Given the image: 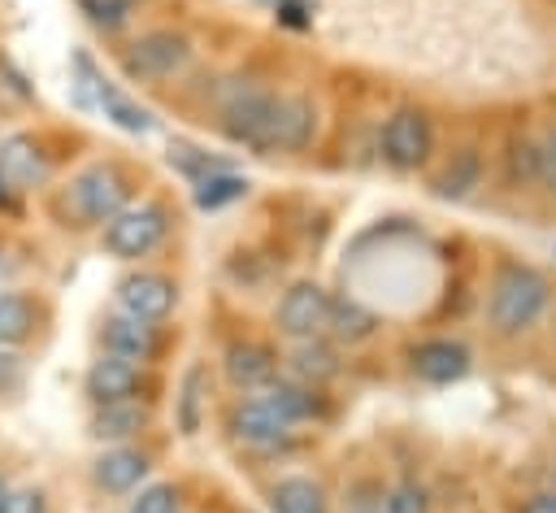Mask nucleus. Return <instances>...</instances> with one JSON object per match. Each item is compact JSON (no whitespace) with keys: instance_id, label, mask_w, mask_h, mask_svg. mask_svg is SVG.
Listing matches in <instances>:
<instances>
[{"instance_id":"9","label":"nucleus","mask_w":556,"mask_h":513,"mask_svg":"<svg viewBox=\"0 0 556 513\" xmlns=\"http://www.w3.org/2000/svg\"><path fill=\"white\" fill-rule=\"evenodd\" d=\"M230 430H235V439L248 443V448H278V443L291 439V422L278 417L261 396L235 404V413H230Z\"/></svg>"},{"instance_id":"20","label":"nucleus","mask_w":556,"mask_h":513,"mask_svg":"<svg viewBox=\"0 0 556 513\" xmlns=\"http://www.w3.org/2000/svg\"><path fill=\"white\" fill-rule=\"evenodd\" d=\"M274 513H326V491L313 478H282L269 491Z\"/></svg>"},{"instance_id":"29","label":"nucleus","mask_w":556,"mask_h":513,"mask_svg":"<svg viewBox=\"0 0 556 513\" xmlns=\"http://www.w3.org/2000/svg\"><path fill=\"white\" fill-rule=\"evenodd\" d=\"M130 513H178V491L169 483H152L130 500Z\"/></svg>"},{"instance_id":"31","label":"nucleus","mask_w":556,"mask_h":513,"mask_svg":"<svg viewBox=\"0 0 556 513\" xmlns=\"http://www.w3.org/2000/svg\"><path fill=\"white\" fill-rule=\"evenodd\" d=\"M539 183L556 191V126H552V130L543 135V143H539Z\"/></svg>"},{"instance_id":"25","label":"nucleus","mask_w":556,"mask_h":513,"mask_svg":"<svg viewBox=\"0 0 556 513\" xmlns=\"http://www.w3.org/2000/svg\"><path fill=\"white\" fill-rule=\"evenodd\" d=\"M478 178H482V157H478L473 148H460V152L452 157V165L443 170V178H439V196L460 200V196H469V191L478 187Z\"/></svg>"},{"instance_id":"15","label":"nucleus","mask_w":556,"mask_h":513,"mask_svg":"<svg viewBox=\"0 0 556 513\" xmlns=\"http://www.w3.org/2000/svg\"><path fill=\"white\" fill-rule=\"evenodd\" d=\"M96 100H100L104 117H113V126H122V130H130V135H148V130L156 126V117H152L143 104H135L126 91H117V87L104 83V78H96Z\"/></svg>"},{"instance_id":"33","label":"nucleus","mask_w":556,"mask_h":513,"mask_svg":"<svg viewBox=\"0 0 556 513\" xmlns=\"http://www.w3.org/2000/svg\"><path fill=\"white\" fill-rule=\"evenodd\" d=\"M4 513H48V509H43V496H39L35 487H26V491H17V496H9V504H4Z\"/></svg>"},{"instance_id":"4","label":"nucleus","mask_w":556,"mask_h":513,"mask_svg":"<svg viewBox=\"0 0 556 513\" xmlns=\"http://www.w3.org/2000/svg\"><path fill=\"white\" fill-rule=\"evenodd\" d=\"M126 196H130L126 174H122L117 165H109V161L87 165V170L70 183V204H74V213H78L83 222H100V226L126 209Z\"/></svg>"},{"instance_id":"26","label":"nucleus","mask_w":556,"mask_h":513,"mask_svg":"<svg viewBox=\"0 0 556 513\" xmlns=\"http://www.w3.org/2000/svg\"><path fill=\"white\" fill-rule=\"evenodd\" d=\"M374 326H378L374 313H365L356 300H343V304L330 309V326H326V330H330L334 339H343V343H361V339L374 335Z\"/></svg>"},{"instance_id":"28","label":"nucleus","mask_w":556,"mask_h":513,"mask_svg":"<svg viewBox=\"0 0 556 513\" xmlns=\"http://www.w3.org/2000/svg\"><path fill=\"white\" fill-rule=\"evenodd\" d=\"M78 9L87 13L91 26H100V30H117V26L130 22L135 0H78Z\"/></svg>"},{"instance_id":"1","label":"nucleus","mask_w":556,"mask_h":513,"mask_svg":"<svg viewBox=\"0 0 556 513\" xmlns=\"http://www.w3.org/2000/svg\"><path fill=\"white\" fill-rule=\"evenodd\" d=\"M547 278L530 265H504L495 274V287H491V304H486V317L495 326V335H521L530 330L543 309H547Z\"/></svg>"},{"instance_id":"11","label":"nucleus","mask_w":556,"mask_h":513,"mask_svg":"<svg viewBox=\"0 0 556 513\" xmlns=\"http://www.w3.org/2000/svg\"><path fill=\"white\" fill-rule=\"evenodd\" d=\"M139 391V365L126 361V356H113L104 352L100 361H91L87 370V396L96 404H122V400H135Z\"/></svg>"},{"instance_id":"19","label":"nucleus","mask_w":556,"mask_h":513,"mask_svg":"<svg viewBox=\"0 0 556 513\" xmlns=\"http://www.w3.org/2000/svg\"><path fill=\"white\" fill-rule=\"evenodd\" d=\"M143 409L135 400H122V404H96V417H91V435L96 439H109V443H122L130 439L139 426H143Z\"/></svg>"},{"instance_id":"12","label":"nucleus","mask_w":556,"mask_h":513,"mask_svg":"<svg viewBox=\"0 0 556 513\" xmlns=\"http://www.w3.org/2000/svg\"><path fill=\"white\" fill-rule=\"evenodd\" d=\"M100 339H104V352L126 356V361H135V365H143V361L156 356V330H152V322H139V317H130V313L104 317Z\"/></svg>"},{"instance_id":"36","label":"nucleus","mask_w":556,"mask_h":513,"mask_svg":"<svg viewBox=\"0 0 556 513\" xmlns=\"http://www.w3.org/2000/svg\"><path fill=\"white\" fill-rule=\"evenodd\" d=\"M365 513H382V500H378V504H374V509H365Z\"/></svg>"},{"instance_id":"6","label":"nucleus","mask_w":556,"mask_h":513,"mask_svg":"<svg viewBox=\"0 0 556 513\" xmlns=\"http://www.w3.org/2000/svg\"><path fill=\"white\" fill-rule=\"evenodd\" d=\"M330 309H334V300L317 287V283H295V287H287V296L278 300V313H274V322H278V330L287 335V339H317L326 326H330Z\"/></svg>"},{"instance_id":"13","label":"nucleus","mask_w":556,"mask_h":513,"mask_svg":"<svg viewBox=\"0 0 556 513\" xmlns=\"http://www.w3.org/2000/svg\"><path fill=\"white\" fill-rule=\"evenodd\" d=\"M278 374V356L265 343H230L226 348V378L235 387H265Z\"/></svg>"},{"instance_id":"10","label":"nucleus","mask_w":556,"mask_h":513,"mask_svg":"<svg viewBox=\"0 0 556 513\" xmlns=\"http://www.w3.org/2000/svg\"><path fill=\"white\" fill-rule=\"evenodd\" d=\"M413 374L421 383H434V387L456 383L469 374V348L456 339H426L413 348Z\"/></svg>"},{"instance_id":"23","label":"nucleus","mask_w":556,"mask_h":513,"mask_svg":"<svg viewBox=\"0 0 556 513\" xmlns=\"http://www.w3.org/2000/svg\"><path fill=\"white\" fill-rule=\"evenodd\" d=\"M35 326V304L22 291H4L0 296V348H17Z\"/></svg>"},{"instance_id":"27","label":"nucleus","mask_w":556,"mask_h":513,"mask_svg":"<svg viewBox=\"0 0 556 513\" xmlns=\"http://www.w3.org/2000/svg\"><path fill=\"white\" fill-rule=\"evenodd\" d=\"M169 165L182 170L191 183H200V178L226 170V161H217V157H208L204 148H191V143H169Z\"/></svg>"},{"instance_id":"16","label":"nucleus","mask_w":556,"mask_h":513,"mask_svg":"<svg viewBox=\"0 0 556 513\" xmlns=\"http://www.w3.org/2000/svg\"><path fill=\"white\" fill-rule=\"evenodd\" d=\"M0 178H4V187H26V183L43 178V157L26 135H13L0 148Z\"/></svg>"},{"instance_id":"24","label":"nucleus","mask_w":556,"mask_h":513,"mask_svg":"<svg viewBox=\"0 0 556 513\" xmlns=\"http://www.w3.org/2000/svg\"><path fill=\"white\" fill-rule=\"evenodd\" d=\"M204 396H208V374H204V365H191L182 374V391H178V426H182V435H195L200 430Z\"/></svg>"},{"instance_id":"5","label":"nucleus","mask_w":556,"mask_h":513,"mask_svg":"<svg viewBox=\"0 0 556 513\" xmlns=\"http://www.w3.org/2000/svg\"><path fill=\"white\" fill-rule=\"evenodd\" d=\"M430 148H434V130H430V117L417 113V109H400L387 117L382 126V161L391 170H417L430 161Z\"/></svg>"},{"instance_id":"7","label":"nucleus","mask_w":556,"mask_h":513,"mask_svg":"<svg viewBox=\"0 0 556 513\" xmlns=\"http://www.w3.org/2000/svg\"><path fill=\"white\" fill-rule=\"evenodd\" d=\"M187 61H191V43H187L182 35H174V30H152V35H143V39L130 43V52H126V74H135V78H169V74H178Z\"/></svg>"},{"instance_id":"32","label":"nucleus","mask_w":556,"mask_h":513,"mask_svg":"<svg viewBox=\"0 0 556 513\" xmlns=\"http://www.w3.org/2000/svg\"><path fill=\"white\" fill-rule=\"evenodd\" d=\"M22 383V361L13 348H0V391H13Z\"/></svg>"},{"instance_id":"3","label":"nucleus","mask_w":556,"mask_h":513,"mask_svg":"<svg viewBox=\"0 0 556 513\" xmlns=\"http://www.w3.org/2000/svg\"><path fill=\"white\" fill-rule=\"evenodd\" d=\"M169 230V217L161 204L143 200V204H126L117 217L104 222V248L122 261H135V256H148Z\"/></svg>"},{"instance_id":"17","label":"nucleus","mask_w":556,"mask_h":513,"mask_svg":"<svg viewBox=\"0 0 556 513\" xmlns=\"http://www.w3.org/2000/svg\"><path fill=\"white\" fill-rule=\"evenodd\" d=\"M317 130V109L304 96H282V117H278V148L300 152Z\"/></svg>"},{"instance_id":"14","label":"nucleus","mask_w":556,"mask_h":513,"mask_svg":"<svg viewBox=\"0 0 556 513\" xmlns=\"http://www.w3.org/2000/svg\"><path fill=\"white\" fill-rule=\"evenodd\" d=\"M143 474H148V456L143 452H135V448H109L100 461H96V483L104 487V491H113V496H122V491H135L139 483H143Z\"/></svg>"},{"instance_id":"22","label":"nucleus","mask_w":556,"mask_h":513,"mask_svg":"<svg viewBox=\"0 0 556 513\" xmlns=\"http://www.w3.org/2000/svg\"><path fill=\"white\" fill-rule=\"evenodd\" d=\"M291 370H295L300 383L317 387V383H326V378L339 374V361H334V348H326L317 339H300L295 352H291Z\"/></svg>"},{"instance_id":"2","label":"nucleus","mask_w":556,"mask_h":513,"mask_svg":"<svg viewBox=\"0 0 556 513\" xmlns=\"http://www.w3.org/2000/svg\"><path fill=\"white\" fill-rule=\"evenodd\" d=\"M222 117H226V135L235 143H248L256 152H274L278 148L282 96H274L265 87H252V83H235L226 104H222Z\"/></svg>"},{"instance_id":"34","label":"nucleus","mask_w":556,"mask_h":513,"mask_svg":"<svg viewBox=\"0 0 556 513\" xmlns=\"http://www.w3.org/2000/svg\"><path fill=\"white\" fill-rule=\"evenodd\" d=\"M517 513H556V491H539V496H530Z\"/></svg>"},{"instance_id":"21","label":"nucleus","mask_w":556,"mask_h":513,"mask_svg":"<svg viewBox=\"0 0 556 513\" xmlns=\"http://www.w3.org/2000/svg\"><path fill=\"white\" fill-rule=\"evenodd\" d=\"M243 196H248V178H243V174H230V170H217V174L200 178L195 191H191L195 209H204V213L226 209V204H235V200H243Z\"/></svg>"},{"instance_id":"18","label":"nucleus","mask_w":556,"mask_h":513,"mask_svg":"<svg viewBox=\"0 0 556 513\" xmlns=\"http://www.w3.org/2000/svg\"><path fill=\"white\" fill-rule=\"evenodd\" d=\"M261 400H265L278 417H287L291 426L317 413V391H313L308 383H282V378H278V383H265V387H261Z\"/></svg>"},{"instance_id":"30","label":"nucleus","mask_w":556,"mask_h":513,"mask_svg":"<svg viewBox=\"0 0 556 513\" xmlns=\"http://www.w3.org/2000/svg\"><path fill=\"white\" fill-rule=\"evenodd\" d=\"M382 513H430V500L417 483H400L387 500H382Z\"/></svg>"},{"instance_id":"35","label":"nucleus","mask_w":556,"mask_h":513,"mask_svg":"<svg viewBox=\"0 0 556 513\" xmlns=\"http://www.w3.org/2000/svg\"><path fill=\"white\" fill-rule=\"evenodd\" d=\"M4 504H9V491H4V483H0V513H4Z\"/></svg>"},{"instance_id":"8","label":"nucleus","mask_w":556,"mask_h":513,"mask_svg":"<svg viewBox=\"0 0 556 513\" xmlns=\"http://www.w3.org/2000/svg\"><path fill=\"white\" fill-rule=\"evenodd\" d=\"M174 300H178L174 283L161 278V274H148V270L126 274V278L117 283V304H122V313H130V317H139V322H161V317H169Z\"/></svg>"}]
</instances>
